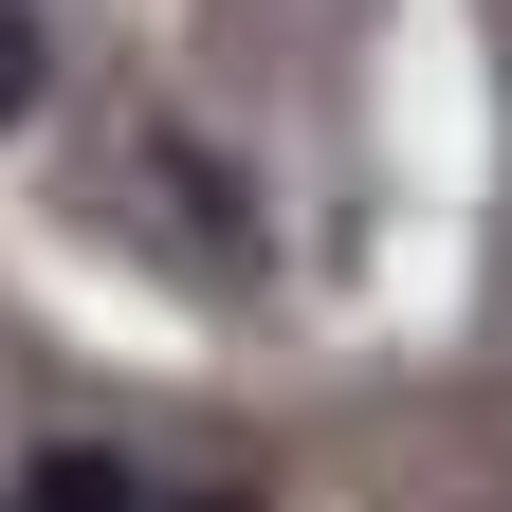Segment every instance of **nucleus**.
Returning <instances> with one entry per match:
<instances>
[{
	"label": "nucleus",
	"instance_id": "obj_1",
	"mask_svg": "<svg viewBox=\"0 0 512 512\" xmlns=\"http://www.w3.org/2000/svg\"><path fill=\"white\" fill-rule=\"evenodd\" d=\"M128 183H147V220H183V238H202V256H256V202H238V183H220L202 147H147V165H128Z\"/></svg>",
	"mask_w": 512,
	"mask_h": 512
},
{
	"label": "nucleus",
	"instance_id": "obj_2",
	"mask_svg": "<svg viewBox=\"0 0 512 512\" xmlns=\"http://www.w3.org/2000/svg\"><path fill=\"white\" fill-rule=\"evenodd\" d=\"M19 512H147V476H128V458H92V439H55V458L19 476Z\"/></svg>",
	"mask_w": 512,
	"mask_h": 512
},
{
	"label": "nucleus",
	"instance_id": "obj_3",
	"mask_svg": "<svg viewBox=\"0 0 512 512\" xmlns=\"http://www.w3.org/2000/svg\"><path fill=\"white\" fill-rule=\"evenodd\" d=\"M37 92H55V37L19 19V0H0V128H37Z\"/></svg>",
	"mask_w": 512,
	"mask_h": 512
},
{
	"label": "nucleus",
	"instance_id": "obj_4",
	"mask_svg": "<svg viewBox=\"0 0 512 512\" xmlns=\"http://www.w3.org/2000/svg\"><path fill=\"white\" fill-rule=\"evenodd\" d=\"M220 512H238V494H220Z\"/></svg>",
	"mask_w": 512,
	"mask_h": 512
}]
</instances>
